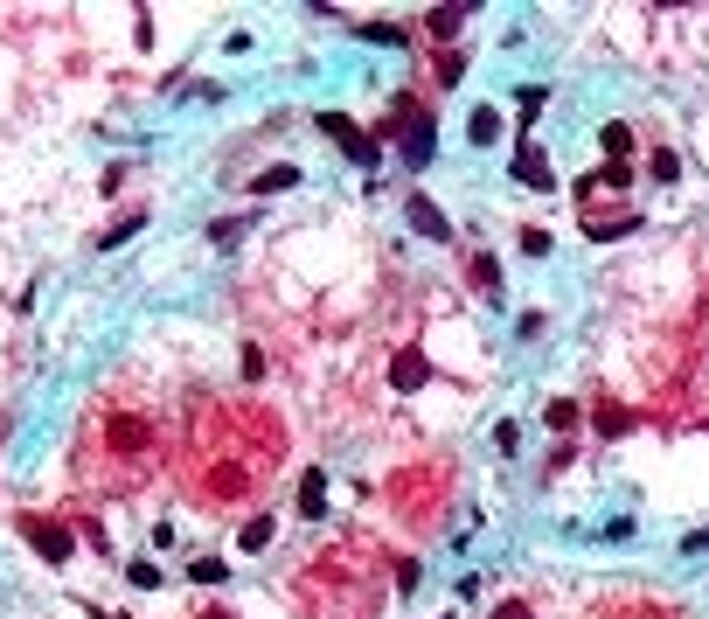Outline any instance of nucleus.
<instances>
[{"label":"nucleus","mask_w":709,"mask_h":619,"mask_svg":"<svg viewBox=\"0 0 709 619\" xmlns=\"http://www.w3.org/2000/svg\"><path fill=\"white\" fill-rule=\"evenodd\" d=\"M14 529H21V543H28L49 571H63V564L77 557V536H70V522H56V515H35V508H28V515H14Z\"/></svg>","instance_id":"1"},{"label":"nucleus","mask_w":709,"mask_h":619,"mask_svg":"<svg viewBox=\"0 0 709 619\" xmlns=\"http://www.w3.org/2000/svg\"><path fill=\"white\" fill-rule=\"evenodd\" d=\"M313 126H320V133H327V140H334L341 154L355 160V167H369V174H376V160H383V147H376V140H369V133H362V126L348 119V112H320Z\"/></svg>","instance_id":"2"},{"label":"nucleus","mask_w":709,"mask_h":619,"mask_svg":"<svg viewBox=\"0 0 709 619\" xmlns=\"http://www.w3.org/2000/svg\"><path fill=\"white\" fill-rule=\"evenodd\" d=\"M404 223H411L425 244H452V223H445V209L431 202L425 188H411V195H404Z\"/></svg>","instance_id":"3"},{"label":"nucleus","mask_w":709,"mask_h":619,"mask_svg":"<svg viewBox=\"0 0 709 619\" xmlns=\"http://www.w3.org/2000/svg\"><path fill=\"white\" fill-rule=\"evenodd\" d=\"M466 279H473V293H480L487 307H501V258H494V251H473Z\"/></svg>","instance_id":"4"},{"label":"nucleus","mask_w":709,"mask_h":619,"mask_svg":"<svg viewBox=\"0 0 709 619\" xmlns=\"http://www.w3.org/2000/svg\"><path fill=\"white\" fill-rule=\"evenodd\" d=\"M431 154H438V126H431V119H411V126H404V167H431Z\"/></svg>","instance_id":"5"},{"label":"nucleus","mask_w":709,"mask_h":619,"mask_svg":"<svg viewBox=\"0 0 709 619\" xmlns=\"http://www.w3.org/2000/svg\"><path fill=\"white\" fill-rule=\"evenodd\" d=\"M480 7H466V0H452V7H425V35H438V42H452L466 21H473Z\"/></svg>","instance_id":"6"},{"label":"nucleus","mask_w":709,"mask_h":619,"mask_svg":"<svg viewBox=\"0 0 709 619\" xmlns=\"http://www.w3.org/2000/svg\"><path fill=\"white\" fill-rule=\"evenodd\" d=\"M515 174H522L529 188H543V195L557 188V174H550V160H543V147H536V140H522V147H515Z\"/></svg>","instance_id":"7"},{"label":"nucleus","mask_w":709,"mask_h":619,"mask_svg":"<svg viewBox=\"0 0 709 619\" xmlns=\"http://www.w3.org/2000/svg\"><path fill=\"white\" fill-rule=\"evenodd\" d=\"M355 42H369V49H411V28L404 21H355Z\"/></svg>","instance_id":"8"},{"label":"nucleus","mask_w":709,"mask_h":619,"mask_svg":"<svg viewBox=\"0 0 709 619\" xmlns=\"http://www.w3.org/2000/svg\"><path fill=\"white\" fill-rule=\"evenodd\" d=\"M299 515H306V522H320V515H327V473H320V466H306V473H299Z\"/></svg>","instance_id":"9"},{"label":"nucleus","mask_w":709,"mask_h":619,"mask_svg":"<svg viewBox=\"0 0 709 619\" xmlns=\"http://www.w3.org/2000/svg\"><path fill=\"white\" fill-rule=\"evenodd\" d=\"M591 188H633V167H626V160H605V167H591V174L577 181V202H584Z\"/></svg>","instance_id":"10"},{"label":"nucleus","mask_w":709,"mask_h":619,"mask_svg":"<svg viewBox=\"0 0 709 619\" xmlns=\"http://www.w3.org/2000/svg\"><path fill=\"white\" fill-rule=\"evenodd\" d=\"M425 355H418V348H397V362H390V383H397V390H425Z\"/></svg>","instance_id":"11"},{"label":"nucleus","mask_w":709,"mask_h":619,"mask_svg":"<svg viewBox=\"0 0 709 619\" xmlns=\"http://www.w3.org/2000/svg\"><path fill=\"white\" fill-rule=\"evenodd\" d=\"M299 181H306V174H299L292 160H272V167L251 181V195H285V188H299Z\"/></svg>","instance_id":"12"},{"label":"nucleus","mask_w":709,"mask_h":619,"mask_svg":"<svg viewBox=\"0 0 709 619\" xmlns=\"http://www.w3.org/2000/svg\"><path fill=\"white\" fill-rule=\"evenodd\" d=\"M466 140H473V147H494V140H501V112H494V105H473V119H466Z\"/></svg>","instance_id":"13"},{"label":"nucleus","mask_w":709,"mask_h":619,"mask_svg":"<svg viewBox=\"0 0 709 619\" xmlns=\"http://www.w3.org/2000/svg\"><path fill=\"white\" fill-rule=\"evenodd\" d=\"M272 536H279V515H251L237 529V550H272Z\"/></svg>","instance_id":"14"},{"label":"nucleus","mask_w":709,"mask_h":619,"mask_svg":"<svg viewBox=\"0 0 709 619\" xmlns=\"http://www.w3.org/2000/svg\"><path fill=\"white\" fill-rule=\"evenodd\" d=\"M647 174H654L661 188H675V181H682V154H675V147H661V154L647 160Z\"/></svg>","instance_id":"15"},{"label":"nucleus","mask_w":709,"mask_h":619,"mask_svg":"<svg viewBox=\"0 0 709 619\" xmlns=\"http://www.w3.org/2000/svg\"><path fill=\"white\" fill-rule=\"evenodd\" d=\"M577 418H584V411H577L570 397H557V404H543V425H550V432H577Z\"/></svg>","instance_id":"16"},{"label":"nucleus","mask_w":709,"mask_h":619,"mask_svg":"<svg viewBox=\"0 0 709 619\" xmlns=\"http://www.w3.org/2000/svg\"><path fill=\"white\" fill-rule=\"evenodd\" d=\"M598 147H605L612 160H626L633 154V126H598Z\"/></svg>","instance_id":"17"},{"label":"nucleus","mask_w":709,"mask_h":619,"mask_svg":"<svg viewBox=\"0 0 709 619\" xmlns=\"http://www.w3.org/2000/svg\"><path fill=\"white\" fill-rule=\"evenodd\" d=\"M188 578H195V585H223V578H230V564H223V557H195V564H188Z\"/></svg>","instance_id":"18"},{"label":"nucleus","mask_w":709,"mask_h":619,"mask_svg":"<svg viewBox=\"0 0 709 619\" xmlns=\"http://www.w3.org/2000/svg\"><path fill=\"white\" fill-rule=\"evenodd\" d=\"M237 237H244V216H216V223H209V244H223V251H230Z\"/></svg>","instance_id":"19"},{"label":"nucleus","mask_w":709,"mask_h":619,"mask_svg":"<svg viewBox=\"0 0 709 619\" xmlns=\"http://www.w3.org/2000/svg\"><path fill=\"white\" fill-rule=\"evenodd\" d=\"M626 425H633V411H619V404H598V432H605V439H619Z\"/></svg>","instance_id":"20"},{"label":"nucleus","mask_w":709,"mask_h":619,"mask_svg":"<svg viewBox=\"0 0 709 619\" xmlns=\"http://www.w3.org/2000/svg\"><path fill=\"white\" fill-rule=\"evenodd\" d=\"M126 578H133L140 592H153V585H160V564H153V557H133V564H126Z\"/></svg>","instance_id":"21"},{"label":"nucleus","mask_w":709,"mask_h":619,"mask_svg":"<svg viewBox=\"0 0 709 619\" xmlns=\"http://www.w3.org/2000/svg\"><path fill=\"white\" fill-rule=\"evenodd\" d=\"M459 77H466V49H445L438 56V84H459Z\"/></svg>","instance_id":"22"},{"label":"nucleus","mask_w":709,"mask_h":619,"mask_svg":"<svg viewBox=\"0 0 709 619\" xmlns=\"http://www.w3.org/2000/svg\"><path fill=\"white\" fill-rule=\"evenodd\" d=\"M140 223H146V216H126V223H112V230H105V237H98V244H105V251H119V244H126V237H140Z\"/></svg>","instance_id":"23"},{"label":"nucleus","mask_w":709,"mask_h":619,"mask_svg":"<svg viewBox=\"0 0 709 619\" xmlns=\"http://www.w3.org/2000/svg\"><path fill=\"white\" fill-rule=\"evenodd\" d=\"M633 223H640V216H619V223H591V237H598V244H612V237H626Z\"/></svg>","instance_id":"24"},{"label":"nucleus","mask_w":709,"mask_h":619,"mask_svg":"<svg viewBox=\"0 0 709 619\" xmlns=\"http://www.w3.org/2000/svg\"><path fill=\"white\" fill-rule=\"evenodd\" d=\"M494 446H501V453H515V446H522V425H515V418H501V425H494Z\"/></svg>","instance_id":"25"},{"label":"nucleus","mask_w":709,"mask_h":619,"mask_svg":"<svg viewBox=\"0 0 709 619\" xmlns=\"http://www.w3.org/2000/svg\"><path fill=\"white\" fill-rule=\"evenodd\" d=\"M487 619H536V613H529V599H494V613H487Z\"/></svg>","instance_id":"26"},{"label":"nucleus","mask_w":709,"mask_h":619,"mask_svg":"<svg viewBox=\"0 0 709 619\" xmlns=\"http://www.w3.org/2000/svg\"><path fill=\"white\" fill-rule=\"evenodd\" d=\"M522 251L529 258H550V230H522Z\"/></svg>","instance_id":"27"},{"label":"nucleus","mask_w":709,"mask_h":619,"mask_svg":"<svg viewBox=\"0 0 709 619\" xmlns=\"http://www.w3.org/2000/svg\"><path fill=\"white\" fill-rule=\"evenodd\" d=\"M682 550H709V529H696V536H689V543H682Z\"/></svg>","instance_id":"28"},{"label":"nucleus","mask_w":709,"mask_h":619,"mask_svg":"<svg viewBox=\"0 0 709 619\" xmlns=\"http://www.w3.org/2000/svg\"><path fill=\"white\" fill-rule=\"evenodd\" d=\"M202 619H237V613H202Z\"/></svg>","instance_id":"29"},{"label":"nucleus","mask_w":709,"mask_h":619,"mask_svg":"<svg viewBox=\"0 0 709 619\" xmlns=\"http://www.w3.org/2000/svg\"><path fill=\"white\" fill-rule=\"evenodd\" d=\"M98 619H126V613H98Z\"/></svg>","instance_id":"30"}]
</instances>
